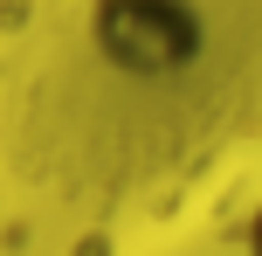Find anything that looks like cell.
Here are the masks:
<instances>
[{
    "label": "cell",
    "instance_id": "obj_1",
    "mask_svg": "<svg viewBox=\"0 0 262 256\" xmlns=\"http://www.w3.org/2000/svg\"><path fill=\"white\" fill-rule=\"evenodd\" d=\"M90 49L131 83H172L207 49L193 0H90Z\"/></svg>",
    "mask_w": 262,
    "mask_h": 256
},
{
    "label": "cell",
    "instance_id": "obj_2",
    "mask_svg": "<svg viewBox=\"0 0 262 256\" xmlns=\"http://www.w3.org/2000/svg\"><path fill=\"white\" fill-rule=\"evenodd\" d=\"M249 256H262V201H255V215H249Z\"/></svg>",
    "mask_w": 262,
    "mask_h": 256
}]
</instances>
